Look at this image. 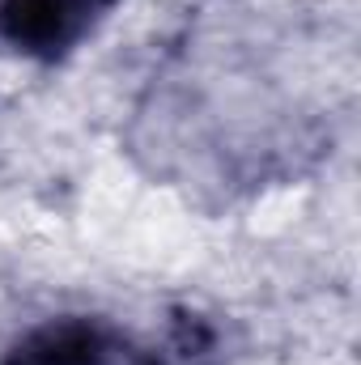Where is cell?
I'll list each match as a JSON object with an SVG mask.
<instances>
[{"label":"cell","mask_w":361,"mask_h":365,"mask_svg":"<svg viewBox=\"0 0 361 365\" xmlns=\"http://www.w3.org/2000/svg\"><path fill=\"white\" fill-rule=\"evenodd\" d=\"M4 365H166V357L106 319L64 314L30 327L9 349Z\"/></svg>","instance_id":"cell-1"},{"label":"cell","mask_w":361,"mask_h":365,"mask_svg":"<svg viewBox=\"0 0 361 365\" xmlns=\"http://www.w3.org/2000/svg\"><path fill=\"white\" fill-rule=\"evenodd\" d=\"M119 0H0V38L34 60L68 56Z\"/></svg>","instance_id":"cell-2"}]
</instances>
